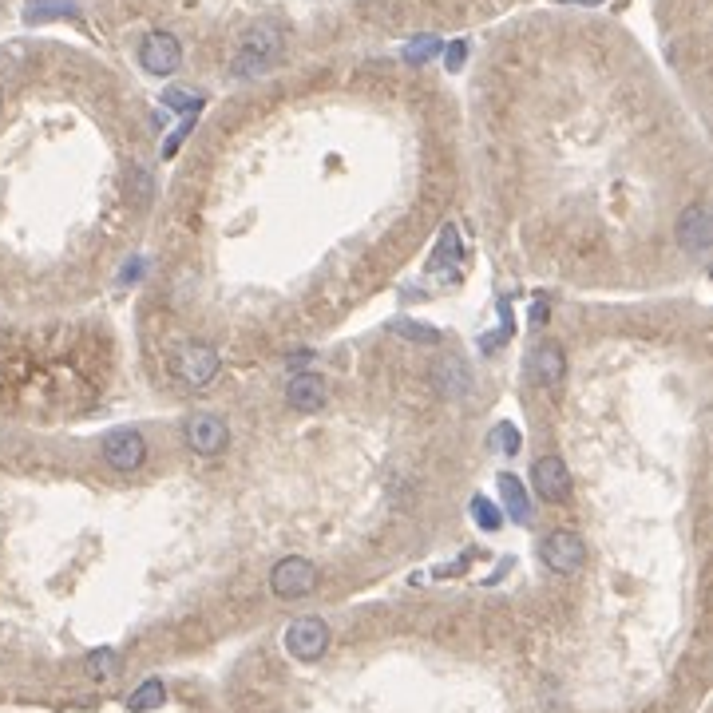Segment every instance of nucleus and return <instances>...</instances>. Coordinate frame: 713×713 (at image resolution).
<instances>
[{
  "label": "nucleus",
  "mask_w": 713,
  "mask_h": 713,
  "mask_svg": "<svg viewBox=\"0 0 713 713\" xmlns=\"http://www.w3.org/2000/svg\"><path fill=\"white\" fill-rule=\"evenodd\" d=\"M187 444H191V452H199V456H218V452H226L230 432H226L222 416H214V412H195V416L187 420Z\"/></svg>",
  "instance_id": "obj_9"
},
{
  "label": "nucleus",
  "mask_w": 713,
  "mask_h": 713,
  "mask_svg": "<svg viewBox=\"0 0 713 713\" xmlns=\"http://www.w3.org/2000/svg\"><path fill=\"white\" fill-rule=\"evenodd\" d=\"M218 369H222V361H218V353L210 345H187L183 357H179V377L191 389H206L218 377Z\"/></svg>",
  "instance_id": "obj_12"
},
{
  "label": "nucleus",
  "mask_w": 713,
  "mask_h": 713,
  "mask_svg": "<svg viewBox=\"0 0 713 713\" xmlns=\"http://www.w3.org/2000/svg\"><path fill=\"white\" fill-rule=\"evenodd\" d=\"M139 64L151 76H171L183 64V44L171 32H147L139 44Z\"/></svg>",
  "instance_id": "obj_5"
},
{
  "label": "nucleus",
  "mask_w": 713,
  "mask_h": 713,
  "mask_svg": "<svg viewBox=\"0 0 713 713\" xmlns=\"http://www.w3.org/2000/svg\"><path fill=\"white\" fill-rule=\"evenodd\" d=\"M325 397H329L325 393V377H317V373H294V381L286 389V401L298 412H317L325 405Z\"/></svg>",
  "instance_id": "obj_14"
},
{
  "label": "nucleus",
  "mask_w": 713,
  "mask_h": 713,
  "mask_svg": "<svg viewBox=\"0 0 713 713\" xmlns=\"http://www.w3.org/2000/svg\"><path fill=\"white\" fill-rule=\"evenodd\" d=\"M496 484H500V496H504V504H508L511 519H515V523H527V519H531V500H527V492H523V480L504 472Z\"/></svg>",
  "instance_id": "obj_16"
},
{
  "label": "nucleus",
  "mask_w": 713,
  "mask_h": 713,
  "mask_svg": "<svg viewBox=\"0 0 713 713\" xmlns=\"http://www.w3.org/2000/svg\"><path fill=\"white\" fill-rule=\"evenodd\" d=\"M167 702V686L159 682V678H147L143 686H135L131 694H127V710L131 713H151L159 710Z\"/></svg>",
  "instance_id": "obj_17"
},
{
  "label": "nucleus",
  "mask_w": 713,
  "mask_h": 713,
  "mask_svg": "<svg viewBox=\"0 0 713 713\" xmlns=\"http://www.w3.org/2000/svg\"><path fill=\"white\" fill-rule=\"evenodd\" d=\"M559 4H603V0H559Z\"/></svg>",
  "instance_id": "obj_28"
},
{
  "label": "nucleus",
  "mask_w": 713,
  "mask_h": 713,
  "mask_svg": "<svg viewBox=\"0 0 713 713\" xmlns=\"http://www.w3.org/2000/svg\"><path fill=\"white\" fill-rule=\"evenodd\" d=\"M460 262H464V242H460V230L448 222V226L440 230L432 254H428V274H432L436 282L452 286V282H460Z\"/></svg>",
  "instance_id": "obj_6"
},
{
  "label": "nucleus",
  "mask_w": 713,
  "mask_h": 713,
  "mask_svg": "<svg viewBox=\"0 0 713 713\" xmlns=\"http://www.w3.org/2000/svg\"><path fill=\"white\" fill-rule=\"evenodd\" d=\"M531 377H535L543 389H559V385H563V377H567V357H563V345H559V341L535 345V353H531Z\"/></svg>",
  "instance_id": "obj_13"
},
{
  "label": "nucleus",
  "mask_w": 713,
  "mask_h": 713,
  "mask_svg": "<svg viewBox=\"0 0 713 713\" xmlns=\"http://www.w3.org/2000/svg\"><path fill=\"white\" fill-rule=\"evenodd\" d=\"M80 20V0H28L24 4V20L28 24H44V20Z\"/></svg>",
  "instance_id": "obj_15"
},
{
  "label": "nucleus",
  "mask_w": 713,
  "mask_h": 713,
  "mask_svg": "<svg viewBox=\"0 0 713 713\" xmlns=\"http://www.w3.org/2000/svg\"><path fill=\"white\" fill-rule=\"evenodd\" d=\"M539 559L547 571L555 575H575L583 563H587V543L575 535V531H551L543 543H539Z\"/></svg>",
  "instance_id": "obj_3"
},
{
  "label": "nucleus",
  "mask_w": 713,
  "mask_h": 713,
  "mask_svg": "<svg viewBox=\"0 0 713 713\" xmlns=\"http://www.w3.org/2000/svg\"><path fill=\"white\" fill-rule=\"evenodd\" d=\"M531 321H535V325H543V321H547V306H543V302H539V306H531Z\"/></svg>",
  "instance_id": "obj_26"
},
{
  "label": "nucleus",
  "mask_w": 713,
  "mask_h": 713,
  "mask_svg": "<svg viewBox=\"0 0 713 713\" xmlns=\"http://www.w3.org/2000/svg\"><path fill=\"white\" fill-rule=\"evenodd\" d=\"M531 488L539 492V500L563 504V500L571 496V472H567V464H563L559 456L535 460V468H531Z\"/></svg>",
  "instance_id": "obj_8"
},
{
  "label": "nucleus",
  "mask_w": 713,
  "mask_h": 713,
  "mask_svg": "<svg viewBox=\"0 0 713 713\" xmlns=\"http://www.w3.org/2000/svg\"><path fill=\"white\" fill-rule=\"evenodd\" d=\"M286 650H290V658H298V662H317L325 650H329V626L321 622V618H294L290 622V630H286Z\"/></svg>",
  "instance_id": "obj_4"
},
{
  "label": "nucleus",
  "mask_w": 713,
  "mask_h": 713,
  "mask_svg": "<svg viewBox=\"0 0 713 713\" xmlns=\"http://www.w3.org/2000/svg\"><path fill=\"white\" fill-rule=\"evenodd\" d=\"M393 333L405 337V341H416V345H440V329L436 325H424V321H393Z\"/></svg>",
  "instance_id": "obj_19"
},
{
  "label": "nucleus",
  "mask_w": 713,
  "mask_h": 713,
  "mask_svg": "<svg viewBox=\"0 0 713 713\" xmlns=\"http://www.w3.org/2000/svg\"><path fill=\"white\" fill-rule=\"evenodd\" d=\"M147 456V444L135 428H115L107 440H103V460L115 468V472H135Z\"/></svg>",
  "instance_id": "obj_10"
},
{
  "label": "nucleus",
  "mask_w": 713,
  "mask_h": 713,
  "mask_svg": "<svg viewBox=\"0 0 713 713\" xmlns=\"http://www.w3.org/2000/svg\"><path fill=\"white\" fill-rule=\"evenodd\" d=\"M163 103L171 107V111H187V115H199V107H203V96H195V92H183V88H167L163 92Z\"/></svg>",
  "instance_id": "obj_23"
},
{
  "label": "nucleus",
  "mask_w": 713,
  "mask_h": 713,
  "mask_svg": "<svg viewBox=\"0 0 713 713\" xmlns=\"http://www.w3.org/2000/svg\"><path fill=\"white\" fill-rule=\"evenodd\" d=\"M309 357H313V353L302 349V353H294V357H290V365H294V369H302V365H309Z\"/></svg>",
  "instance_id": "obj_27"
},
{
  "label": "nucleus",
  "mask_w": 713,
  "mask_h": 713,
  "mask_svg": "<svg viewBox=\"0 0 713 713\" xmlns=\"http://www.w3.org/2000/svg\"><path fill=\"white\" fill-rule=\"evenodd\" d=\"M115 670H119V654H115L111 646H100V650L88 654V674H92V678L103 682V678H111Z\"/></svg>",
  "instance_id": "obj_20"
},
{
  "label": "nucleus",
  "mask_w": 713,
  "mask_h": 713,
  "mask_svg": "<svg viewBox=\"0 0 713 713\" xmlns=\"http://www.w3.org/2000/svg\"><path fill=\"white\" fill-rule=\"evenodd\" d=\"M444 52V44H440V36H432V32H424V36H412L405 44V60L408 64H428V60H436Z\"/></svg>",
  "instance_id": "obj_18"
},
{
  "label": "nucleus",
  "mask_w": 713,
  "mask_h": 713,
  "mask_svg": "<svg viewBox=\"0 0 713 713\" xmlns=\"http://www.w3.org/2000/svg\"><path fill=\"white\" fill-rule=\"evenodd\" d=\"M464 60H468V44H464V40H456V44L444 48V64H448V72H460Z\"/></svg>",
  "instance_id": "obj_24"
},
{
  "label": "nucleus",
  "mask_w": 713,
  "mask_h": 713,
  "mask_svg": "<svg viewBox=\"0 0 713 713\" xmlns=\"http://www.w3.org/2000/svg\"><path fill=\"white\" fill-rule=\"evenodd\" d=\"M139 274H143V262H139V258H131V266H127V270L119 274V282H135Z\"/></svg>",
  "instance_id": "obj_25"
},
{
  "label": "nucleus",
  "mask_w": 713,
  "mask_h": 713,
  "mask_svg": "<svg viewBox=\"0 0 713 713\" xmlns=\"http://www.w3.org/2000/svg\"><path fill=\"white\" fill-rule=\"evenodd\" d=\"M278 60H282V32L262 20V24H254V28L238 40V52H234V60H230V72H234L238 80H258V76H266Z\"/></svg>",
  "instance_id": "obj_1"
},
{
  "label": "nucleus",
  "mask_w": 713,
  "mask_h": 713,
  "mask_svg": "<svg viewBox=\"0 0 713 713\" xmlns=\"http://www.w3.org/2000/svg\"><path fill=\"white\" fill-rule=\"evenodd\" d=\"M488 444H492V452L515 456V452H519V432H515V424H511V420L496 424V428H492V436H488Z\"/></svg>",
  "instance_id": "obj_22"
},
{
  "label": "nucleus",
  "mask_w": 713,
  "mask_h": 713,
  "mask_svg": "<svg viewBox=\"0 0 713 713\" xmlns=\"http://www.w3.org/2000/svg\"><path fill=\"white\" fill-rule=\"evenodd\" d=\"M472 515H476V523H480L484 531H500V527H504V515H500V508H496L488 496H472Z\"/></svg>",
  "instance_id": "obj_21"
},
{
  "label": "nucleus",
  "mask_w": 713,
  "mask_h": 713,
  "mask_svg": "<svg viewBox=\"0 0 713 713\" xmlns=\"http://www.w3.org/2000/svg\"><path fill=\"white\" fill-rule=\"evenodd\" d=\"M313 587H317V567L302 555H286L270 571V591L278 599H306L313 595Z\"/></svg>",
  "instance_id": "obj_2"
},
{
  "label": "nucleus",
  "mask_w": 713,
  "mask_h": 713,
  "mask_svg": "<svg viewBox=\"0 0 713 713\" xmlns=\"http://www.w3.org/2000/svg\"><path fill=\"white\" fill-rule=\"evenodd\" d=\"M432 385H436V393H440V397L460 401V397H468V393H472L476 377H472V365H468L464 357H440V361L432 365Z\"/></svg>",
  "instance_id": "obj_11"
},
{
  "label": "nucleus",
  "mask_w": 713,
  "mask_h": 713,
  "mask_svg": "<svg viewBox=\"0 0 713 713\" xmlns=\"http://www.w3.org/2000/svg\"><path fill=\"white\" fill-rule=\"evenodd\" d=\"M678 246L690 254V258H706L713 246V218H710V206L694 203L682 210L678 218Z\"/></svg>",
  "instance_id": "obj_7"
}]
</instances>
